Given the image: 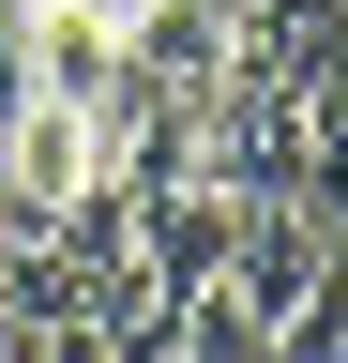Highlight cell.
Masks as SVG:
<instances>
[{"label":"cell","mask_w":348,"mask_h":363,"mask_svg":"<svg viewBox=\"0 0 348 363\" xmlns=\"http://www.w3.org/2000/svg\"><path fill=\"white\" fill-rule=\"evenodd\" d=\"M212 152L257 197H303L318 227H348V0H257L212 91Z\"/></svg>","instance_id":"6da1fadb"},{"label":"cell","mask_w":348,"mask_h":363,"mask_svg":"<svg viewBox=\"0 0 348 363\" xmlns=\"http://www.w3.org/2000/svg\"><path fill=\"white\" fill-rule=\"evenodd\" d=\"M228 45H242V16H228V0H137V16H121L137 121H212V91H228Z\"/></svg>","instance_id":"7a4b0ae2"},{"label":"cell","mask_w":348,"mask_h":363,"mask_svg":"<svg viewBox=\"0 0 348 363\" xmlns=\"http://www.w3.org/2000/svg\"><path fill=\"white\" fill-rule=\"evenodd\" d=\"M228 16H257V0H228Z\"/></svg>","instance_id":"3957f363"}]
</instances>
